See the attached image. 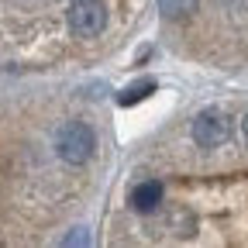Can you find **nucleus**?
<instances>
[{
  "mask_svg": "<svg viewBox=\"0 0 248 248\" xmlns=\"http://www.w3.org/2000/svg\"><path fill=\"white\" fill-rule=\"evenodd\" d=\"M93 148H97V135H93V128L83 124V121H66L55 131V155L62 162H69V166L90 162Z\"/></svg>",
  "mask_w": 248,
  "mask_h": 248,
  "instance_id": "obj_1",
  "label": "nucleus"
},
{
  "mask_svg": "<svg viewBox=\"0 0 248 248\" xmlns=\"http://www.w3.org/2000/svg\"><path fill=\"white\" fill-rule=\"evenodd\" d=\"M66 24L76 38H97L107 28V7L104 0H73V7L66 14Z\"/></svg>",
  "mask_w": 248,
  "mask_h": 248,
  "instance_id": "obj_2",
  "label": "nucleus"
},
{
  "mask_svg": "<svg viewBox=\"0 0 248 248\" xmlns=\"http://www.w3.org/2000/svg\"><path fill=\"white\" fill-rule=\"evenodd\" d=\"M231 135V124L221 110H200L193 117V141L200 148H221Z\"/></svg>",
  "mask_w": 248,
  "mask_h": 248,
  "instance_id": "obj_3",
  "label": "nucleus"
},
{
  "mask_svg": "<svg viewBox=\"0 0 248 248\" xmlns=\"http://www.w3.org/2000/svg\"><path fill=\"white\" fill-rule=\"evenodd\" d=\"M159 203H162V183L145 179L131 190V210H138V214H152Z\"/></svg>",
  "mask_w": 248,
  "mask_h": 248,
  "instance_id": "obj_4",
  "label": "nucleus"
},
{
  "mask_svg": "<svg viewBox=\"0 0 248 248\" xmlns=\"http://www.w3.org/2000/svg\"><path fill=\"white\" fill-rule=\"evenodd\" d=\"M200 0H159V11L166 21H179V17H190L197 11Z\"/></svg>",
  "mask_w": 248,
  "mask_h": 248,
  "instance_id": "obj_5",
  "label": "nucleus"
},
{
  "mask_svg": "<svg viewBox=\"0 0 248 248\" xmlns=\"http://www.w3.org/2000/svg\"><path fill=\"white\" fill-rule=\"evenodd\" d=\"M148 93H155V83H152V79H145V83H138V86H128V90L117 97V104H121V107H131V104L145 100Z\"/></svg>",
  "mask_w": 248,
  "mask_h": 248,
  "instance_id": "obj_6",
  "label": "nucleus"
},
{
  "mask_svg": "<svg viewBox=\"0 0 248 248\" xmlns=\"http://www.w3.org/2000/svg\"><path fill=\"white\" fill-rule=\"evenodd\" d=\"M86 234H66V245H83Z\"/></svg>",
  "mask_w": 248,
  "mask_h": 248,
  "instance_id": "obj_7",
  "label": "nucleus"
},
{
  "mask_svg": "<svg viewBox=\"0 0 248 248\" xmlns=\"http://www.w3.org/2000/svg\"><path fill=\"white\" fill-rule=\"evenodd\" d=\"M241 131H245V138H248V114H245V121H241Z\"/></svg>",
  "mask_w": 248,
  "mask_h": 248,
  "instance_id": "obj_8",
  "label": "nucleus"
}]
</instances>
